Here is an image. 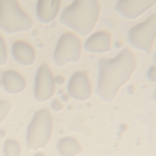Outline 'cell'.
<instances>
[{
	"mask_svg": "<svg viewBox=\"0 0 156 156\" xmlns=\"http://www.w3.org/2000/svg\"><path fill=\"white\" fill-rule=\"evenodd\" d=\"M98 66L97 94L104 101H111L131 77L136 61L133 52L126 48L114 58L101 59Z\"/></svg>",
	"mask_w": 156,
	"mask_h": 156,
	"instance_id": "obj_1",
	"label": "cell"
},
{
	"mask_svg": "<svg viewBox=\"0 0 156 156\" xmlns=\"http://www.w3.org/2000/svg\"><path fill=\"white\" fill-rule=\"evenodd\" d=\"M99 2L95 0L75 1L64 9L60 23L83 36L89 34L98 20Z\"/></svg>",
	"mask_w": 156,
	"mask_h": 156,
	"instance_id": "obj_2",
	"label": "cell"
},
{
	"mask_svg": "<svg viewBox=\"0 0 156 156\" xmlns=\"http://www.w3.org/2000/svg\"><path fill=\"white\" fill-rule=\"evenodd\" d=\"M33 26L30 15L16 0H0V30L9 34L29 31Z\"/></svg>",
	"mask_w": 156,
	"mask_h": 156,
	"instance_id": "obj_3",
	"label": "cell"
},
{
	"mask_svg": "<svg viewBox=\"0 0 156 156\" xmlns=\"http://www.w3.org/2000/svg\"><path fill=\"white\" fill-rule=\"evenodd\" d=\"M52 127L51 115L47 108L36 111L27 127L28 148L36 150L45 147L51 139Z\"/></svg>",
	"mask_w": 156,
	"mask_h": 156,
	"instance_id": "obj_4",
	"label": "cell"
},
{
	"mask_svg": "<svg viewBox=\"0 0 156 156\" xmlns=\"http://www.w3.org/2000/svg\"><path fill=\"white\" fill-rule=\"evenodd\" d=\"M156 15L152 14L146 20L131 28L128 41L132 47L150 54L156 38Z\"/></svg>",
	"mask_w": 156,
	"mask_h": 156,
	"instance_id": "obj_5",
	"label": "cell"
},
{
	"mask_svg": "<svg viewBox=\"0 0 156 156\" xmlns=\"http://www.w3.org/2000/svg\"><path fill=\"white\" fill-rule=\"evenodd\" d=\"M82 42L80 38L71 32H66L60 37L54 52L55 63L60 67L67 63H75L80 59Z\"/></svg>",
	"mask_w": 156,
	"mask_h": 156,
	"instance_id": "obj_6",
	"label": "cell"
},
{
	"mask_svg": "<svg viewBox=\"0 0 156 156\" xmlns=\"http://www.w3.org/2000/svg\"><path fill=\"white\" fill-rule=\"evenodd\" d=\"M55 93V79L52 73L46 63L40 66L35 79L34 94L35 98L40 102L50 99Z\"/></svg>",
	"mask_w": 156,
	"mask_h": 156,
	"instance_id": "obj_7",
	"label": "cell"
},
{
	"mask_svg": "<svg viewBox=\"0 0 156 156\" xmlns=\"http://www.w3.org/2000/svg\"><path fill=\"white\" fill-rule=\"evenodd\" d=\"M70 95L74 99L85 100L91 97L92 87L86 72H77L71 77L68 86Z\"/></svg>",
	"mask_w": 156,
	"mask_h": 156,
	"instance_id": "obj_8",
	"label": "cell"
},
{
	"mask_svg": "<svg viewBox=\"0 0 156 156\" xmlns=\"http://www.w3.org/2000/svg\"><path fill=\"white\" fill-rule=\"evenodd\" d=\"M156 3V0L119 1L116 9L124 18L135 19L140 16Z\"/></svg>",
	"mask_w": 156,
	"mask_h": 156,
	"instance_id": "obj_9",
	"label": "cell"
},
{
	"mask_svg": "<svg viewBox=\"0 0 156 156\" xmlns=\"http://www.w3.org/2000/svg\"><path fill=\"white\" fill-rule=\"evenodd\" d=\"M111 34L106 31L97 32L86 41L84 49L89 52L100 54L109 51L111 47Z\"/></svg>",
	"mask_w": 156,
	"mask_h": 156,
	"instance_id": "obj_10",
	"label": "cell"
},
{
	"mask_svg": "<svg viewBox=\"0 0 156 156\" xmlns=\"http://www.w3.org/2000/svg\"><path fill=\"white\" fill-rule=\"evenodd\" d=\"M61 2L59 0H40L37 3L36 13L43 23L51 22L57 16Z\"/></svg>",
	"mask_w": 156,
	"mask_h": 156,
	"instance_id": "obj_11",
	"label": "cell"
},
{
	"mask_svg": "<svg viewBox=\"0 0 156 156\" xmlns=\"http://www.w3.org/2000/svg\"><path fill=\"white\" fill-rule=\"evenodd\" d=\"M2 81L6 92L9 94L20 93L26 88V82L24 77L14 70L2 73Z\"/></svg>",
	"mask_w": 156,
	"mask_h": 156,
	"instance_id": "obj_12",
	"label": "cell"
},
{
	"mask_svg": "<svg viewBox=\"0 0 156 156\" xmlns=\"http://www.w3.org/2000/svg\"><path fill=\"white\" fill-rule=\"evenodd\" d=\"M12 56L19 63L24 66H30L34 62L35 52L33 47L23 41L15 42L12 44Z\"/></svg>",
	"mask_w": 156,
	"mask_h": 156,
	"instance_id": "obj_13",
	"label": "cell"
},
{
	"mask_svg": "<svg viewBox=\"0 0 156 156\" xmlns=\"http://www.w3.org/2000/svg\"><path fill=\"white\" fill-rule=\"evenodd\" d=\"M57 147L62 156H74L82 151L79 142L71 137L60 139L57 143Z\"/></svg>",
	"mask_w": 156,
	"mask_h": 156,
	"instance_id": "obj_14",
	"label": "cell"
},
{
	"mask_svg": "<svg viewBox=\"0 0 156 156\" xmlns=\"http://www.w3.org/2000/svg\"><path fill=\"white\" fill-rule=\"evenodd\" d=\"M4 156H20L21 148L19 141L13 139H8L4 146Z\"/></svg>",
	"mask_w": 156,
	"mask_h": 156,
	"instance_id": "obj_15",
	"label": "cell"
},
{
	"mask_svg": "<svg viewBox=\"0 0 156 156\" xmlns=\"http://www.w3.org/2000/svg\"><path fill=\"white\" fill-rule=\"evenodd\" d=\"M12 108L11 103L7 100H0V124L8 116Z\"/></svg>",
	"mask_w": 156,
	"mask_h": 156,
	"instance_id": "obj_16",
	"label": "cell"
},
{
	"mask_svg": "<svg viewBox=\"0 0 156 156\" xmlns=\"http://www.w3.org/2000/svg\"><path fill=\"white\" fill-rule=\"evenodd\" d=\"M8 59L7 47L3 37L0 35V66L6 63Z\"/></svg>",
	"mask_w": 156,
	"mask_h": 156,
	"instance_id": "obj_17",
	"label": "cell"
},
{
	"mask_svg": "<svg viewBox=\"0 0 156 156\" xmlns=\"http://www.w3.org/2000/svg\"><path fill=\"white\" fill-rule=\"evenodd\" d=\"M51 108L55 111H59L62 109V105L58 100H55L52 103Z\"/></svg>",
	"mask_w": 156,
	"mask_h": 156,
	"instance_id": "obj_18",
	"label": "cell"
},
{
	"mask_svg": "<svg viewBox=\"0 0 156 156\" xmlns=\"http://www.w3.org/2000/svg\"><path fill=\"white\" fill-rule=\"evenodd\" d=\"M55 82H56L57 83L59 84H61L62 83V79L61 76H58L55 79Z\"/></svg>",
	"mask_w": 156,
	"mask_h": 156,
	"instance_id": "obj_19",
	"label": "cell"
},
{
	"mask_svg": "<svg viewBox=\"0 0 156 156\" xmlns=\"http://www.w3.org/2000/svg\"><path fill=\"white\" fill-rule=\"evenodd\" d=\"M6 134V131L4 129H0V136L3 137L5 136Z\"/></svg>",
	"mask_w": 156,
	"mask_h": 156,
	"instance_id": "obj_20",
	"label": "cell"
},
{
	"mask_svg": "<svg viewBox=\"0 0 156 156\" xmlns=\"http://www.w3.org/2000/svg\"><path fill=\"white\" fill-rule=\"evenodd\" d=\"M34 156H46L44 154H43L42 153H36V154L34 155Z\"/></svg>",
	"mask_w": 156,
	"mask_h": 156,
	"instance_id": "obj_21",
	"label": "cell"
},
{
	"mask_svg": "<svg viewBox=\"0 0 156 156\" xmlns=\"http://www.w3.org/2000/svg\"><path fill=\"white\" fill-rule=\"evenodd\" d=\"M2 84V79L0 78V87H1Z\"/></svg>",
	"mask_w": 156,
	"mask_h": 156,
	"instance_id": "obj_22",
	"label": "cell"
}]
</instances>
